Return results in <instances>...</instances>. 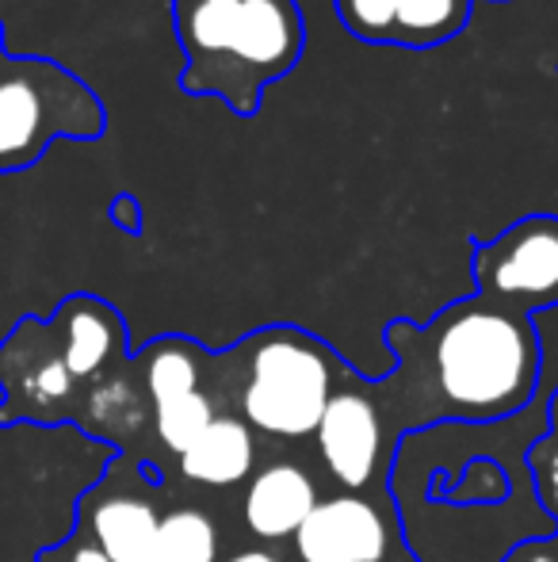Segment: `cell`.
I'll return each mask as SVG.
<instances>
[{"label":"cell","instance_id":"6da1fadb","mask_svg":"<svg viewBox=\"0 0 558 562\" xmlns=\"http://www.w3.org/2000/svg\"><path fill=\"white\" fill-rule=\"evenodd\" d=\"M387 345L406 371L429 391L447 417L505 422L536 402L544 383V340L536 318L470 295L440 311L429 326L395 318Z\"/></svg>","mask_w":558,"mask_h":562},{"label":"cell","instance_id":"7a4b0ae2","mask_svg":"<svg viewBox=\"0 0 558 562\" xmlns=\"http://www.w3.org/2000/svg\"><path fill=\"white\" fill-rule=\"evenodd\" d=\"M172 31L184 50L180 89L223 100L238 119L261 112L269 85L306 50L295 0H172Z\"/></svg>","mask_w":558,"mask_h":562},{"label":"cell","instance_id":"3957f363","mask_svg":"<svg viewBox=\"0 0 558 562\" xmlns=\"http://www.w3.org/2000/svg\"><path fill=\"white\" fill-rule=\"evenodd\" d=\"M241 422L276 440H306L318 432L329 398L341 379V360L326 340L295 326H269L238 348Z\"/></svg>","mask_w":558,"mask_h":562},{"label":"cell","instance_id":"277c9868","mask_svg":"<svg viewBox=\"0 0 558 562\" xmlns=\"http://www.w3.org/2000/svg\"><path fill=\"white\" fill-rule=\"evenodd\" d=\"M107 131L100 97L50 58H0V172L31 169L54 142H96Z\"/></svg>","mask_w":558,"mask_h":562},{"label":"cell","instance_id":"5b68a950","mask_svg":"<svg viewBox=\"0 0 558 562\" xmlns=\"http://www.w3.org/2000/svg\"><path fill=\"white\" fill-rule=\"evenodd\" d=\"M475 295L516 314L558 306V215H524L490 241H475Z\"/></svg>","mask_w":558,"mask_h":562},{"label":"cell","instance_id":"8992f818","mask_svg":"<svg viewBox=\"0 0 558 562\" xmlns=\"http://www.w3.org/2000/svg\"><path fill=\"white\" fill-rule=\"evenodd\" d=\"M314 437L326 471L349 494L372 486L383 459V414L360 386H337Z\"/></svg>","mask_w":558,"mask_h":562},{"label":"cell","instance_id":"52a82bcc","mask_svg":"<svg viewBox=\"0 0 558 562\" xmlns=\"http://www.w3.org/2000/svg\"><path fill=\"white\" fill-rule=\"evenodd\" d=\"M295 551L303 562H387V517L360 494L326 497L295 532Z\"/></svg>","mask_w":558,"mask_h":562},{"label":"cell","instance_id":"ba28073f","mask_svg":"<svg viewBox=\"0 0 558 562\" xmlns=\"http://www.w3.org/2000/svg\"><path fill=\"white\" fill-rule=\"evenodd\" d=\"M318 505V482L298 463H269L249 479L246 497H241V517L246 532L264 543L295 540L303 520Z\"/></svg>","mask_w":558,"mask_h":562},{"label":"cell","instance_id":"9c48e42d","mask_svg":"<svg viewBox=\"0 0 558 562\" xmlns=\"http://www.w3.org/2000/svg\"><path fill=\"white\" fill-rule=\"evenodd\" d=\"M50 334L58 340L69 379L100 375L107 363L119 360L123 345H127V326H123L119 311L96 295H69L54 314Z\"/></svg>","mask_w":558,"mask_h":562},{"label":"cell","instance_id":"30bf717a","mask_svg":"<svg viewBox=\"0 0 558 562\" xmlns=\"http://www.w3.org/2000/svg\"><path fill=\"white\" fill-rule=\"evenodd\" d=\"M257 467V440L241 417L215 414V422L200 432L192 448L180 456V471L184 479L200 482V486H238L253 474Z\"/></svg>","mask_w":558,"mask_h":562},{"label":"cell","instance_id":"8fae6325","mask_svg":"<svg viewBox=\"0 0 558 562\" xmlns=\"http://www.w3.org/2000/svg\"><path fill=\"white\" fill-rule=\"evenodd\" d=\"M161 513L153 509L149 497L138 494H112L100 497L89 509L92 543L112 562H149L157 540Z\"/></svg>","mask_w":558,"mask_h":562},{"label":"cell","instance_id":"7c38bea8","mask_svg":"<svg viewBox=\"0 0 558 562\" xmlns=\"http://www.w3.org/2000/svg\"><path fill=\"white\" fill-rule=\"evenodd\" d=\"M203 352L184 337H161L149 348H141V379H146V391L157 406H169V402L184 398V394L200 391L203 375Z\"/></svg>","mask_w":558,"mask_h":562},{"label":"cell","instance_id":"4fadbf2b","mask_svg":"<svg viewBox=\"0 0 558 562\" xmlns=\"http://www.w3.org/2000/svg\"><path fill=\"white\" fill-rule=\"evenodd\" d=\"M470 8L475 0H398L390 46L429 50V46L452 43L470 23Z\"/></svg>","mask_w":558,"mask_h":562},{"label":"cell","instance_id":"5bb4252c","mask_svg":"<svg viewBox=\"0 0 558 562\" xmlns=\"http://www.w3.org/2000/svg\"><path fill=\"white\" fill-rule=\"evenodd\" d=\"M218 525L203 509H172L157 525L153 555L149 562H218Z\"/></svg>","mask_w":558,"mask_h":562},{"label":"cell","instance_id":"9a60e30c","mask_svg":"<svg viewBox=\"0 0 558 562\" xmlns=\"http://www.w3.org/2000/svg\"><path fill=\"white\" fill-rule=\"evenodd\" d=\"M210 422H215V402H210V394H203V386L184 394V398L169 402V406L153 409L157 437H161V445L169 451H176V456H184Z\"/></svg>","mask_w":558,"mask_h":562},{"label":"cell","instance_id":"2e32d148","mask_svg":"<svg viewBox=\"0 0 558 562\" xmlns=\"http://www.w3.org/2000/svg\"><path fill=\"white\" fill-rule=\"evenodd\" d=\"M395 12H398V0H337V20L360 43L390 46Z\"/></svg>","mask_w":558,"mask_h":562},{"label":"cell","instance_id":"e0dca14e","mask_svg":"<svg viewBox=\"0 0 558 562\" xmlns=\"http://www.w3.org/2000/svg\"><path fill=\"white\" fill-rule=\"evenodd\" d=\"M532 482H536V494L558 513V437L555 432L539 437V445L532 448Z\"/></svg>","mask_w":558,"mask_h":562},{"label":"cell","instance_id":"ac0fdd59","mask_svg":"<svg viewBox=\"0 0 558 562\" xmlns=\"http://www.w3.org/2000/svg\"><path fill=\"white\" fill-rule=\"evenodd\" d=\"M38 562H112V559H107L92 540H69V543H61V548L46 551Z\"/></svg>","mask_w":558,"mask_h":562},{"label":"cell","instance_id":"d6986e66","mask_svg":"<svg viewBox=\"0 0 558 562\" xmlns=\"http://www.w3.org/2000/svg\"><path fill=\"white\" fill-rule=\"evenodd\" d=\"M107 215H112V223L123 229V234H141V207L135 195H115L112 207H107Z\"/></svg>","mask_w":558,"mask_h":562},{"label":"cell","instance_id":"ffe728a7","mask_svg":"<svg viewBox=\"0 0 558 562\" xmlns=\"http://www.w3.org/2000/svg\"><path fill=\"white\" fill-rule=\"evenodd\" d=\"M226 562H280L272 551H261V548H253V551H238L234 559H226Z\"/></svg>","mask_w":558,"mask_h":562},{"label":"cell","instance_id":"44dd1931","mask_svg":"<svg viewBox=\"0 0 558 562\" xmlns=\"http://www.w3.org/2000/svg\"><path fill=\"white\" fill-rule=\"evenodd\" d=\"M521 562H558V555H547V551L532 548V559H521Z\"/></svg>","mask_w":558,"mask_h":562},{"label":"cell","instance_id":"7402d4cb","mask_svg":"<svg viewBox=\"0 0 558 562\" xmlns=\"http://www.w3.org/2000/svg\"><path fill=\"white\" fill-rule=\"evenodd\" d=\"M547 417H551V422H555V429H558V391L551 394V406H547ZM555 437H558V432H555Z\"/></svg>","mask_w":558,"mask_h":562},{"label":"cell","instance_id":"603a6c76","mask_svg":"<svg viewBox=\"0 0 558 562\" xmlns=\"http://www.w3.org/2000/svg\"><path fill=\"white\" fill-rule=\"evenodd\" d=\"M0 58H4V23H0Z\"/></svg>","mask_w":558,"mask_h":562}]
</instances>
